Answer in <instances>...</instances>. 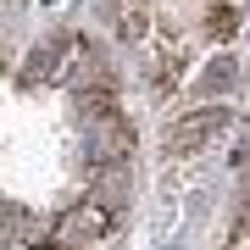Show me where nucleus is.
<instances>
[{
  "label": "nucleus",
  "instance_id": "f257e3e1",
  "mask_svg": "<svg viewBox=\"0 0 250 250\" xmlns=\"http://www.w3.org/2000/svg\"><path fill=\"white\" fill-rule=\"evenodd\" d=\"M211 128H228V111H223V106H206V111H195V117H184V123H172V128H167V150H172V156L200 150V145L211 139Z\"/></svg>",
  "mask_w": 250,
  "mask_h": 250
},
{
  "label": "nucleus",
  "instance_id": "f03ea898",
  "mask_svg": "<svg viewBox=\"0 0 250 250\" xmlns=\"http://www.w3.org/2000/svg\"><path fill=\"white\" fill-rule=\"evenodd\" d=\"M0 217H6V200H0Z\"/></svg>",
  "mask_w": 250,
  "mask_h": 250
}]
</instances>
